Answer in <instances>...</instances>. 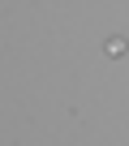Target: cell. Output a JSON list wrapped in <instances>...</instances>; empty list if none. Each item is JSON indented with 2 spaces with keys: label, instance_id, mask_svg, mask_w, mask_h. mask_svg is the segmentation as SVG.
I'll return each mask as SVG.
<instances>
[{
  "label": "cell",
  "instance_id": "cell-1",
  "mask_svg": "<svg viewBox=\"0 0 129 146\" xmlns=\"http://www.w3.org/2000/svg\"><path fill=\"white\" fill-rule=\"evenodd\" d=\"M103 52H108V56H112V60H116V56H125V52H129V43H125V39H120V35H112V39H108V43H103Z\"/></svg>",
  "mask_w": 129,
  "mask_h": 146
}]
</instances>
